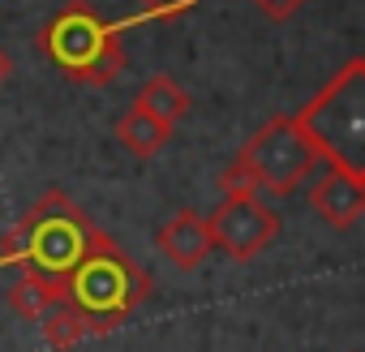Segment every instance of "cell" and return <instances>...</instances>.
<instances>
[{"label":"cell","mask_w":365,"mask_h":352,"mask_svg":"<svg viewBox=\"0 0 365 352\" xmlns=\"http://www.w3.org/2000/svg\"><path fill=\"white\" fill-rule=\"evenodd\" d=\"M322 142L314 138L305 116H275L267 120L237 155V167L245 172V181L254 190H267L275 198L292 194L301 181H309V172L322 159Z\"/></svg>","instance_id":"1"},{"label":"cell","mask_w":365,"mask_h":352,"mask_svg":"<svg viewBox=\"0 0 365 352\" xmlns=\"http://www.w3.org/2000/svg\"><path fill=\"white\" fill-rule=\"evenodd\" d=\"M103 237L82 219V211L65 198V194H48L43 202H35V211L18 224V232L5 241V249H22V258H31L35 271H43L48 279H65Z\"/></svg>","instance_id":"2"},{"label":"cell","mask_w":365,"mask_h":352,"mask_svg":"<svg viewBox=\"0 0 365 352\" xmlns=\"http://www.w3.org/2000/svg\"><path fill=\"white\" fill-rule=\"evenodd\" d=\"M43 52L52 56V65H61L69 78L86 86H108L125 65L116 31L82 0H69L43 26Z\"/></svg>","instance_id":"3"},{"label":"cell","mask_w":365,"mask_h":352,"mask_svg":"<svg viewBox=\"0 0 365 352\" xmlns=\"http://www.w3.org/2000/svg\"><path fill=\"white\" fill-rule=\"evenodd\" d=\"M61 292L73 309H82L86 318H125L129 309L142 305V296L150 292V279L120 254L112 249L108 241H99L65 279H61Z\"/></svg>","instance_id":"4"},{"label":"cell","mask_w":365,"mask_h":352,"mask_svg":"<svg viewBox=\"0 0 365 352\" xmlns=\"http://www.w3.org/2000/svg\"><path fill=\"white\" fill-rule=\"evenodd\" d=\"M207 232H211V249L228 254L232 262H250L267 245H275L279 215L258 194H224V202L207 215Z\"/></svg>","instance_id":"5"},{"label":"cell","mask_w":365,"mask_h":352,"mask_svg":"<svg viewBox=\"0 0 365 352\" xmlns=\"http://www.w3.org/2000/svg\"><path fill=\"white\" fill-rule=\"evenodd\" d=\"M309 207L331 228H352L365 215V176L348 159H327V172L309 185Z\"/></svg>","instance_id":"6"},{"label":"cell","mask_w":365,"mask_h":352,"mask_svg":"<svg viewBox=\"0 0 365 352\" xmlns=\"http://www.w3.org/2000/svg\"><path fill=\"white\" fill-rule=\"evenodd\" d=\"M159 254L176 266V271H194L211 258V232H207V215L198 211H176L172 219L159 224L155 232Z\"/></svg>","instance_id":"7"},{"label":"cell","mask_w":365,"mask_h":352,"mask_svg":"<svg viewBox=\"0 0 365 352\" xmlns=\"http://www.w3.org/2000/svg\"><path fill=\"white\" fill-rule=\"evenodd\" d=\"M116 142L133 155V159H155L168 142H172V125H163V120H155L150 112H142V108H125L120 116H116Z\"/></svg>","instance_id":"8"},{"label":"cell","mask_w":365,"mask_h":352,"mask_svg":"<svg viewBox=\"0 0 365 352\" xmlns=\"http://www.w3.org/2000/svg\"><path fill=\"white\" fill-rule=\"evenodd\" d=\"M5 296H9V309H14L18 318H26V322H39L56 301H65L61 284H56V279H48V275H43V271H35V266L18 271Z\"/></svg>","instance_id":"9"},{"label":"cell","mask_w":365,"mask_h":352,"mask_svg":"<svg viewBox=\"0 0 365 352\" xmlns=\"http://www.w3.org/2000/svg\"><path fill=\"white\" fill-rule=\"evenodd\" d=\"M133 108H142V112H150L155 120H163V125H172L176 129V120L190 112V95L180 90L172 78H150L142 90H138V99H133Z\"/></svg>","instance_id":"10"},{"label":"cell","mask_w":365,"mask_h":352,"mask_svg":"<svg viewBox=\"0 0 365 352\" xmlns=\"http://www.w3.org/2000/svg\"><path fill=\"white\" fill-rule=\"evenodd\" d=\"M39 326H43V339H48L56 352H65V348H73V343H82V339L91 335V318H86L82 309H73L69 301H56V305L39 318Z\"/></svg>","instance_id":"11"},{"label":"cell","mask_w":365,"mask_h":352,"mask_svg":"<svg viewBox=\"0 0 365 352\" xmlns=\"http://www.w3.org/2000/svg\"><path fill=\"white\" fill-rule=\"evenodd\" d=\"M250 5H254L267 22H292V18L309 5V0H250Z\"/></svg>","instance_id":"12"},{"label":"cell","mask_w":365,"mask_h":352,"mask_svg":"<svg viewBox=\"0 0 365 352\" xmlns=\"http://www.w3.org/2000/svg\"><path fill=\"white\" fill-rule=\"evenodd\" d=\"M138 5L155 18H176V14H185L190 5H198V0H138Z\"/></svg>","instance_id":"13"}]
</instances>
